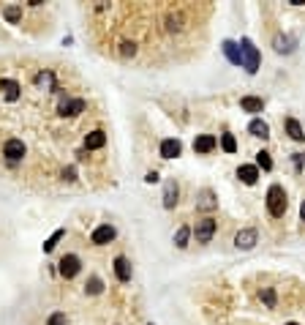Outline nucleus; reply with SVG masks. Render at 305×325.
Instances as JSON below:
<instances>
[{"mask_svg":"<svg viewBox=\"0 0 305 325\" xmlns=\"http://www.w3.org/2000/svg\"><path fill=\"white\" fill-rule=\"evenodd\" d=\"M79 268H82V260H79L77 254H66L63 260H60V276H63V279H74V276L79 273Z\"/></svg>","mask_w":305,"mask_h":325,"instance_id":"7","label":"nucleus"},{"mask_svg":"<svg viewBox=\"0 0 305 325\" xmlns=\"http://www.w3.org/2000/svg\"><path fill=\"white\" fill-rule=\"evenodd\" d=\"M177 197H180V186L174 183V180H166V186H164V208L166 211H172L174 205H177Z\"/></svg>","mask_w":305,"mask_h":325,"instance_id":"14","label":"nucleus"},{"mask_svg":"<svg viewBox=\"0 0 305 325\" xmlns=\"http://www.w3.org/2000/svg\"><path fill=\"white\" fill-rule=\"evenodd\" d=\"M289 202H286V192H283V186L273 183L267 189V211L273 219H283V213H286Z\"/></svg>","mask_w":305,"mask_h":325,"instance_id":"1","label":"nucleus"},{"mask_svg":"<svg viewBox=\"0 0 305 325\" xmlns=\"http://www.w3.org/2000/svg\"><path fill=\"white\" fill-rule=\"evenodd\" d=\"M240 52H242V69H246L248 74L259 71L262 55H259V50H256V44L251 41V38H242V41H240Z\"/></svg>","mask_w":305,"mask_h":325,"instance_id":"2","label":"nucleus"},{"mask_svg":"<svg viewBox=\"0 0 305 325\" xmlns=\"http://www.w3.org/2000/svg\"><path fill=\"white\" fill-rule=\"evenodd\" d=\"M221 50H223V55L229 58V63H232V66H242V52H240V44H237V41L226 38V41H221Z\"/></svg>","mask_w":305,"mask_h":325,"instance_id":"11","label":"nucleus"},{"mask_svg":"<svg viewBox=\"0 0 305 325\" xmlns=\"http://www.w3.org/2000/svg\"><path fill=\"white\" fill-rule=\"evenodd\" d=\"M63 235H66V229H57V233L52 235V238H46V241H44V252H52V249L57 246V241L63 238Z\"/></svg>","mask_w":305,"mask_h":325,"instance_id":"27","label":"nucleus"},{"mask_svg":"<svg viewBox=\"0 0 305 325\" xmlns=\"http://www.w3.org/2000/svg\"><path fill=\"white\" fill-rule=\"evenodd\" d=\"M256 241H259V235H256V229H254V227H246V229H240V233L234 235V246H237V249H242V252L254 249V246H256Z\"/></svg>","mask_w":305,"mask_h":325,"instance_id":"8","label":"nucleus"},{"mask_svg":"<svg viewBox=\"0 0 305 325\" xmlns=\"http://www.w3.org/2000/svg\"><path fill=\"white\" fill-rule=\"evenodd\" d=\"M182 153V142L180 140H164L161 142V156L164 159H177Z\"/></svg>","mask_w":305,"mask_h":325,"instance_id":"17","label":"nucleus"},{"mask_svg":"<svg viewBox=\"0 0 305 325\" xmlns=\"http://www.w3.org/2000/svg\"><path fill=\"white\" fill-rule=\"evenodd\" d=\"M221 148L226 153H237V140H234V134H221Z\"/></svg>","mask_w":305,"mask_h":325,"instance_id":"26","label":"nucleus"},{"mask_svg":"<svg viewBox=\"0 0 305 325\" xmlns=\"http://www.w3.org/2000/svg\"><path fill=\"white\" fill-rule=\"evenodd\" d=\"M120 55H123V58H134V55H137V47L123 41V44H120Z\"/></svg>","mask_w":305,"mask_h":325,"instance_id":"29","label":"nucleus"},{"mask_svg":"<svg viewBox=\"0 0 305 325\" xmlns=\"http://www.w3.org/2000/svg\"><path fill=\"white\" fill-rule=\"evenodd\" d=\"M237 178H240L246 186H254L256 180H259V167L256 164H240L237 167Z\"/></svg>","mask_w":305,"mask_h":325,"instance_id":"12","label":"nucleus"},{"mask_svg":"<svg viewBox=\"0 0 305 325\" xmlns=\"http://www.w3.org/2000/svg\"><path fill=\"white\" fill-rule=\"evenodd\" d=\"M85 107H87V101H85V99H69V96H66L63 101H60L57 112L63 115V118H77V115H82V112H85Z\"/></svg>","mask_w":305,"mask_h":325,"instance_id":"5","label":"nucleus"},{"mask_svg":"<svg viewBox=\"0 0 305 325\" xmlns=\"http://www.w3.org/2000/svg\"><path fill=\"white\" fill-rule=\"evenodd\" d=\"M106 145V134L101 131V128H96V131L85 134V148L87 151H101V148Z\"/></svg>","mask_w":305,"mask_h":325,"instance_id":"15","label":"nucleus"},{"mask_svg":"<svg viewBox=\"0 0 305 325\" xmlns=\"http://www.w3.org/2000/svg\"><path fill=\"white\" fill-rule=\"evenodd\" d=\"M66 322H69V320H66L63 311H55V314H52L49 320H46V325H66Z\"/></svg>","mask_w":305,"mask_h":325,"instance_id":"30","label":"nucleus"},{"mask_svg":"<svg viewBox=\"0 0 305 325\" xmlns=\"http://www.w3.org/2000/svg\"><path fill=\"white\" fill-rule=\"evenodd\" d=\"M215 145H218V140H215L213 134H199V137L194 140V151L202 153V156H205V153H213Z\"/></svg>","mask_w":305,"mask_h":325,"instance_id":"13","label":"nucleus"},{"mask_svg":"<svg viewBox=\"0 0 305 325\" xmlns=\"http://www.w3.org/2000/svg\"><path fill=\"white\" fill-rule=\"evenodd\" d=\"M286 325H300V322H286Z\"/></svg>","mask_w":305,"mask_h":325,"instance_id":"35","label":"nucleus"},{"mask_svg":"<svg viewBox=\"0 0 305 325\" xmlns=\"http://www.w3.org/2000/svg\"><path fill=\"white\" fill-rule=\"evenodd\" d=\"M256 167L264 170V172H270V170H273V156H270L267 151H259V153H256Z\"/></svg>","mask_w":305,"mask_h":325,"instance_id":"24","label":"nucleus"},{"mask_svg":"<svg viewBox=\"0 0 305 325\" xmlns=\"http://www.w3.org/2000/svg\"><path fill=\"white\" fill-rule=\"evenodd\" d=\"M262 301L264 303H267V309H275V293H273V290H262Z\"/></svg>","mask_w":305,"mask_h":325,"instance_id":"28","label":"nucleus"},{"mask_svg":"<svg viewBox=\"0 0 305 325\" xmlns=\"http://www.w3.org/2000/svg\"><path fill=\"white\" fill-rule=\"evenodd\" d=\"M283 126H286V134L294 142H305V131H302V126H300V120H297V118H286V123H283Z\"/></svg>","mask_w":305,"mask_h":325,"instance_id":"19","label":"nucleus"},{"mask_svg":"<svg viewBox=\"0 0 305 325\" xmlns=\"http://www.w3.org/2000/svg\"><path fill=\"white\" fill-rule=\"evenodd\" d=\"M85 293L87 295H101V293H104V282H101L98 276H90L87 284H85Z\"/></svg>","mask_w":305,"mask_h":325,"instance_id":"23","label":"nucleus"},{"mask_svg":"<svg viewBox=\"0 0 305 325\" xmlns=\"http://www.w3.org/2000/svg\"><path fill=\"white\" fill-rule=\"evenodd\" d=\"M215 227H218V221H215L213 216H205L202 221H196V227H194L196 241H199V243H210V241H213V235H215Z\"/></svg>","mask_w":305,"mask_h":325,"instance_id":"4","label":"nucleus"},{"mask_svg":"<svg viewBox=\"0 0 305 325\" xmlns=\"http://www.w3.org/2000/svg\"><path fill=\"white\" fill-rule=\"evenodd\" d=\"M215 208H218V197H215V192H213V189H202V192L196 194V211L213 213Z\"/></svg>","mask_w":305,"mask_h":325,"instance_id":"6","label":"nucleus"},{"mask_svg":"<svg viewBox=\"0 0 305 325\" xmlns=\"http://www.w3.org/2000/svg\"><path fill=\"white\" fill-rule=\"evenodd\" d=\"M114 276L120 282H131V262H128V257H114Z\"/></svg>","mask_w":305,"mask_h":325,"instance_id":"16","label":"nucleus"},{"mask_svg":"<svg viewBox=\"0 0 305 325\" xmlns=\"http://www.w3.org/2000/svg\"><path fill=\"white\" fill-rule=\"evenodd\" d=\"M300 219L305 221V200H302V205H300Z\"/></svg>","mask_w":305,"mask_h":325,"instance_id":"34","label":"nucleus"},{"mask_svg":"<svg viewBox=\"0 0 305 325\" xmlns=\"http://www.w3.org/2000/svg\"><path fill=\"white\" fill-rule=\"evenodd\" d=\"M145 180H147V183H155V180H158V172H155V170H153V172H147V175H145Z\"/></svg>","mask_w":305,"mask_h":325,"instance_id":"32","label":"nucleus"},{"mask_svg":"<svg viewBox=\"0 0 305 325\" xmlns=\"http://www.w3.org/2000/svg\"><path fill=\"white\" fill-rule=\"evenodd\" d=\"M63 178L69 180V183H74V180H77V167H74V164H69V167L63 170Z\"/></svg>","mask_w":305,"mask_h":325,"instance_id":"31","label":"nucleus"},{"mask_svg":"<svg viewBox=\"0 0 305 325\" xmlns=\"http://www.w3.org/2000/svg\"><path fill=\"white\" fill-rule=\"evenodd\" d=\"M3 159L9 161V164H17V161H22L25 159V153H28V148H25V142L22 140H17V137H11V140H6L3 142Z\"/></svg>","mask_w":305,"mask_h":325,"instance_id":"3","label":"nucleus"},{"mask_svg":"<svg viewBox=\"0 0 305 325\" xmlns=\"http://www.w3.org/2000/svg\"><path fill=\"white\" fill-rule=\"evenodd\" d=\"M114 235H117V229H114L112 224H101V227L93 229L90 241L96 243V246H106V243H112V241H114Z\"/></svg>","mask_w":305,"mask_h":325,"instance_id":"9","label":"nucleus"},{"mask_svg":"<svg viewBox=\"0 0 305 325\" xmlns=\"http://www.w3.org/2000/svg\"><path fill=\"white\" fill-rule=\"evenodd\" d=\"M0 90H3L6 101H17L19 96H22V85H19L17 79H9V77L0 79Z\"/></svg>","mask_w":305,"mask_h":325,"instance_id":"10","label":"nucleus"},{"mask_svg":"<svg viewBox=\"0 0 305 325\" xmlns=\"http://www.w3.org/2000/svg\"><path fill=\"white\" fill-rule=\"evenodd\" d=\"M248 134H251V137H259V140H267L270 137V126L264 123L262 118H254L248 123Z\"/></svg>","mask_w":305,"mask_h":325,"instance_id":"18","label":"nucleus"},{"mask_svg":"<svg viewBox=\"0 0 305 325\" xmlns=\"http://www.w3.org/2000/svg\"><path fill=\"white\" fill-rule=\"evenodd\" d=\"M191 233H194L191 227H180L177 233H174V246H177V249H186V246H188V238H191Z\"/></svg>","mask_w":305,"mask_h":325,"instance_id":"22","label":"nucleus"},{"mask_svg":"<svg viewBox=\"0 0 305 325\" xmlns=\"http://www.w3.org/2000/svg\"><path fill=\"white\" fill-rule=\"evenodd\" d=\"M240 107H242L246 112H251V115H259V112L264 110V101L256 99V96H242V99H240Z\"/></svg>","mask_w":305,"mask_h":325,"instance_id":"20","label":"nucleus"},{"mask_svg":"<svg viewBox=\"0 0 305 325\" xmlns=\"http://www.w3.org/2000/svg\"><path fill=\"white\" fill-rule=\"evenodd\" d=\"M273 44H275V52H286V55L294 50V41H291V38H286V36H275Z\"/></svg>","mask_w":305,"mask_h":325,"instance_id":"25","label":"nucleus"},{"mask_svg":"<svg viewBox=\"0 0 305 325\" xmlns=\"http://www.w3.org/2000/svg\"><path fill=\"white\" fill-rule=\"evenodd\" d=\"M294 164H297V167L305 164V153H294Z\"/></svg>","mask_w":305,"mask_h":325,"instance_id":"33","label":"nucleus"},{"mask_svg":"<svg viewBox=\"0 0 305 325\" xmlns=\"http://www.w3.org/2000/svg\"><path fill=\"white\" fill-rule=\"evenodd\" d=\"M3 17H6V22L17 25L19 19H22V6H6V9H3Z\"/></svg>","mask_w":305,"mask_h":325,"instance_id":"21","label":"nucleus"}]
</instances>
